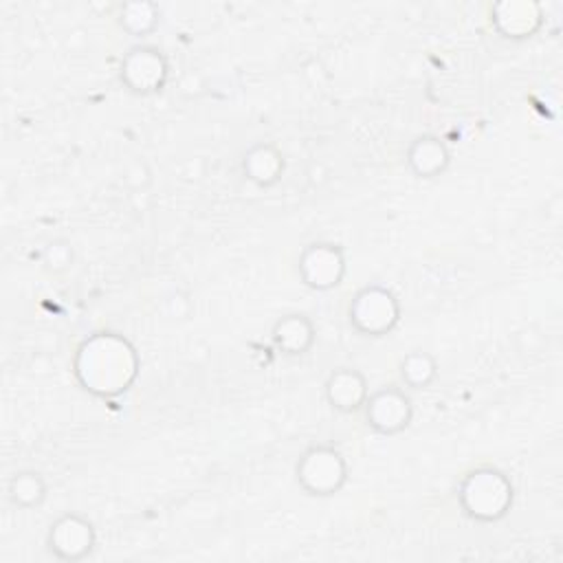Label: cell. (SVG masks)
Masks as SVG:
<instances>
[{
  "label": "cell",
  "mask_w": 563,
  "mask_h": 563,
  "mask_svg": "<svg viewBox=\"0 0 563 563\" xmlns=\"http://www.w3.org/2000/svg\"><path fill=\"white\" fill-rule=\"evenodd\" d=\"M141 369L136 347L117 332L103 330L86 336L73 356V376L77 385L97 398H117L125 394Z\"/></svg>",
  "instance_id": "6da1fadb"
},
{
  "label": "cell",
  "mask_w": 563,
  "mask_h": 563,
  "mask_svg": "<svg viewBox=\"0 0 563 563\" xmlns=\"http://www.w3.org/2000/svg\"><path fill=\"white\" fill-rule=\"evenodd\" d=\"M515 501L510 477L495 466H475L457 484V504L462 512L477 523L501 521Z\"/></svg>",
  "instance_id": "7a4b0ae2"
},
{
  "label": "cell",
  "mask_w": 563,
  "mask_h": 563,
  "mask_svg": "<svg viewBox=\"0 0 563 563\" xmlns=\"http://www.w3.org/2000/svg\"><path fill=\"white\" fill-rule=\"evenodd\" d=\"M347 475L350 466L345 455L330 444L308 446L295 464V479L310 497L336 495L345 486Z\"/></svg>",
  "instance_id": "3957f363"
},
{
  "label": "cell",
  "mask_w": 563,
  "mask_h": 563,
  "mask_svg": "<svg viewBox=\"0 0 563 563\" xmlns=\"http://www.w3.org/2000/svg\"><path fill=\"white\" fill-rule=\"evenodd\" d=\"M400 301L391 288L367 284L354 292L347 306V321L361 336H387L400 321Z\"/></svg>",
  "instance_id": "277c9868"
},
{
  "label": "cell",
  "mask_w": 563,
  "mask_h": 563,
  "mask_svg": "<svg viewBox=\"0 0 563 563\" xmlns=\"http://www.w3.org/2000/svg\"><path fill=\"white\" fill-rule=\"evenodd\" d=\"M119 79L132 95H156L169 79V62L161 48L152 44H136L121 57Z\"/></svg>",
  "instance_id": "5b68a950"
},
{
  "label": "cell",
  "mask_w": 563,
  "mask_h": 563,
  "mask_svg": "<svg viewBox=\"0 0 563 563\" xmlns=\"http://www.w3.org/2000/svg\"><path fill=\"white\" fill-rule=\"evenodd\" d=\"M297 273L306 288L328 292L341 286L347 273L345 251L328 240H314L306 244L297 260Z\"/></svg>",
  "instance_id": "8992f818"
},
{
  "label": "cell",
  "mask_w": 563,
  "mask_h": 563,
  "mask_svg": "<svg viewBox=\"0 0 563 563\" xmlns=\"http://www.w3.org/2000/svg\"><path fill=\"white\" fill-rule=\"evenodd\" d=\"M97 545L95 523L81 512L59 515L46 532V550L57 561L75 563L92 554Z\"/></svg>",
  "instance_id": "52a82bcc"
},
{
  "label": "cell",
  "mask_w": 563,
  "mask_h": 563,
  "mask_svg": "<svg viewBox=\"0 0 563 563\" xmlns=\"http://www.w3.org/2000/svg\"><path fill=\"white\" fill-rule=\"evenodd\" d=\"M367 427L378 435H398L409 429L413 420V402L409 394L396 385L378 387L369 391L363 405Z\"/></svg>",
  "instance_id": "ba28073f"
},
{
  "label": "cell",
  "mask_w": 563,
  "mask_h": 563,
  "mask_svg": "<svg viewBox=\"0 0 563 563\" xmlns=\"http://www.w3.org/2000/svg\"><path fill=\"white\" fill-rule=\"evenodd\" d=\"M490 24L506 40H528L543 26V7L532 0L495 2Z\"/></svg>",
  "instance_id": "9c48e42d"
},
{
  "label": "cell",
  "mask_w": 563,
  "mask_h": 563,
  "mask_svg": "<svg viewBox=\"0 0 563 563\" xmlns=\"http://www.w3.org/2000/svg\"><path fill=\"white\" fill-rule=\"evenodd\" d=\"M323 396L328 405L339 413L361 411L369 396L367 378L356 367H336L323 383Z\"/></svg>",
  "instance_id": "30bf717a"
},
{
  "label": "cell",
  "mask_w": 563,
  "mask_h": 563,
  "mask_svg": "<svg viewBox=\"0 0 563 563\" xmlns=\"http://www.w3.org/2000/svg\"><path fill=\"white\" fill-rule=\"evenodd\" d=\"M405 163L416 178L431 180L442 176L449 169L451 152L440 136L420 134L409 143L405 152Z\"/></svg>",
  "instance_id": "8fae6325"
},
{
  "label": "cell",
  "mask_w": 563,
  "mask_h": 563,
  "mask_svg": "<svg viewBox=\"0 0 563 563\" xmlns=\"http://www.w3.org/2000/svg\"><path fill=\"white\" fill-rule=\"evenodd\" d=\"M271 341L284 356H303L317 341V328L303 312H288L271 328Z\"/></svg>",
  "instance_id": "7c38bea8"
},
{
  "label": "cell",
  "mask_w": 563,
  "mask_h": 563,
  "mask_svg": "<svg viewBox=\"0 0 563 563\" xmlns=\"http://www.w3.org/2000/svg\"><path fill=\"white\" fill-rule=\"evenodd\" d=\"M284 169H286V158L282 150L268 141H260L251 145L242 156V174L246 176V180H251L262 189L277 185L284 176Z\"/></svg>",
  "instance_id": "4fadbf2b"
},
{
  "label": "cell",
  "mask_w": 563,
  "mask_h": 563,
  "mask_svg": "<svg viewBox=\"0 0 563 563\" xmlns=\"http://www.w3.org/2000/svg\"><path fill=\"white\" fill-rule=\"evenodd\" d=\"M48 495V484L40 471L24 468L9 477L7 482V497L15 508L33 510L44 504Z\"/></svg>",
  "instance_id": "5bb4252c"
},
{
  "label": "cell",
  "mask_w": 563,
  "mask_h": 563,
  "mask_svg": "<svg viewBox=\"0 0 563 563\" xmlns=\"http://www.w3.org/2000/svg\"><path fill=\"white\" fill-rule=\"evenodd\" d=\"M117 22L132 37H145L158 29L161 11L154 2H145V0L123 2L119 4Z\"/></svg>",
  "instance_id": "9a60e30c"
},
{
  "label": "cell",
  "mask_w": 563,
  "mask_h": 563,
  "mask_svg": "<svg viewBox=\"0 0 563 563\" xmlns=\"http://www.w3.org/2000/svg\"><path fill=\"white\" fill-rule=\"evenodd\" d=\"M400 380L409 389H427L438 378V358L422 350H411L400 358Z\"/></svg>",
  "instance_id": "2e32d148"
},
{
  "label": "cell",
  "mask_w": 563,
  "mask_h": 563,
  "mask_svg": "<svg viewBox=\"0 0 563 563\" xmlns=\"http://www.w3.org/2000/svg\"><path fill=\"white\" fill-rule=\"evenodd\" d=\"M73 260H75V251H73V244L64 238H57V240H51L44 251H42V266L53 273V275H59V273H66L70 266H73Z\"/></svg>",
  "instance_id": "e0dca14e"
}]
</instances>
